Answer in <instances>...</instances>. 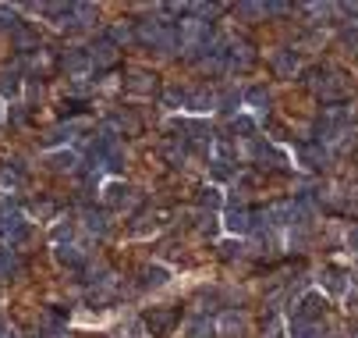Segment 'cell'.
Masks as SVG:
<instances>
[{"mask_svg": "<svg viewBox=\"0 0 358 338\" xmlns=\"http://www.w3.org/2000/svg\"><path fill=\"white\" fill-rule=\"evenodd\" d=\"M348 246H355V250H358V232H348Z\"/></svg>", "mask_w": 358, "mask_h": 338, "instance_id": "2", "label": "cell"}, {"mask_svg": "<svg viewBox=\"0 0 358 338\" xmlns=\"http://www.w3.org/2000/svg\"><path fill=\"white\" fill-rule=\"evenodd\" d=\"M319 313H323V303H319V296H305V299L298 303V317H305V321L319 317Z\"/></svg>", "mask_w": 358, "mask_h": 338, "instance_id": "1", "label": "cell"}]
</instances>
